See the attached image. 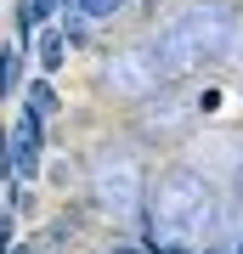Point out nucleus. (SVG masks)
<instances>
[{"label":"nucleus","mask_w":243,"mask_h":254,"mask_svg":"<svg viewBox=\"0 0 243 254\" xmlns=\"http://www.w3.org/2000/svg\"><path fill=\"white\" fill-rule=\"evenodd\" d=\"M40 125H45V119H34V113L23 108V113H17V125L6 130V141H11V164H17L23 181L40 170Z\"/></svg>","instance_id":"f257e3e1"},{"label":"nucleus","mask_w":243,"mask_h":254,"mask_svg":"<svg viewBox=\"0 0 243 254\" xmlns=\"http://www.w3.org/2000/svg\"><path fill=\"white\" fill-rule=\"evenodd\" d=\"M23 46H17V40H6V46H0V102H6L11 96V85H17V68H23Z\"/></svg>","instance_id":"f03ea898"},{"label":"nucleus","mask_w":243,"mask_h":254,"mask_svg":"<svg viewBox=\"0 0 243 254\" xmlns=\"http://www.w3.org/2000/svg\"><path fill=\"white\" fill-rule=\"evenodd\" d=\"M63 57H68L63 28H45V34H40V68H45V73H57V68H63Z\"/></svg>","instance_id":"7ed1b4c3"},{"label":"nucleus","mask_w":243,"mask_h":254,"mask_svg":"<svg viewBox=\"0 0 243 254\" xmlns=\"http://www.w3.org/2000/svg\"><path fill=\"white\" fill-rule=\"evenodd\" d=\"M28 113H34V119H51L57 113V91L45 79H34V91H28Z\"/></svg>","instance_id":"20e7f679"},{"label":"nucleus","mask_w":243,"mask_h":254,"mask_svg":"<svg viewBox=\"0 0 243 254\" xmlns=\"http://www.w3.org/2000/svg\"><path fill=\"white\" fill-rule=\"evenodd\" d=\"M80 11H85V17H113L119 0H80Z\"/></svg>","instance_id":"39448f33"},{"label":"nucleus","mask_w":243,"mask_h":254,"mask_svg":"<svg viewBox=\"0 0 243 254\" xmlns=\"http://www.w3.org/2000/svg\"><path fill=\"white\" fill-rule=\"evenodd\" d=\"M113 254H142V249H113Z\"/></svg>","instance_id":"423d86ee"}]
</instances>
